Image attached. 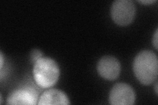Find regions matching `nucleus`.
Here are the masks:
<instances>
[{
  "label": "nucleus",
  "instance_id": "6e6552de",
  "mask_svg": "<svg viewBox=\"0 0 158 105\" xmlns=\"http://www.w3.org/2000/svg\"><path fill=\"white\" fill-rule=\"evenodd\" d=\"M30 56H31V59L32 62L34 64L39 59H40L43 57V53H42V51H40L39 49H34L32 50V51L31 52V55Z\"/></svg>",
  "mask_w": 158,
  "mask_h": 105
},
{
  "label": "nucleus",
  "instance_id": "1a4fd4ad",
  "mask_svg": "<svg viewBox=\"0 0 158 105\" xmlns=\"http://www.w3.org/2000/svg\"><path fill=\"white\" fill-rule=\"evenodd\" d=\"M157 29H156V32L154 34V37H153V39H152V43L153 45H154V46L155 47L156 49H157V43H158V41H157Z\"/></svg>",
  "mask_w": 158,
  "mask_h": 105
},
{
  "label": "nucleus",
  "instance_id": "9b49d317",
  "mask_svg": "<svg viewBox=\"0 0 158 105\" xmlns=\"http://www.w3.org/2000/svg\"><path fill=\"white\" fill-rule=\"evenodd\" d=\"M4 64V59L2 52H0V67H1V69L3 68V66Z\"/></svg>",
  "mask_w": 158,
  "mask_h": 105
},
{
  "label": "nucleus",
  "instance_id": "f03ea898",
  "mask_svg": "<svg viewBox=\"0 0 158 105\" xmlns=\"http://www.w3.org/2000/svg\"><path fill=\"white\" fill-rule=\"evenodd\" d=\"M59 74L58 64L51 58L42 57L34 64V79L38 86L42 88L53 86L58 80Z\"/></svg>",
  "mask_w": 158,
  "mask_h": 105
},
{
  "label": "nucleus",
  "instance_id": "f257e3e1",
  "mask_svg": "<svg viewBox=\"0 0 158 105\" xmlns=\"http://www.w3.org/2000/svg\"><path fill=\"white\" fill-rule=\"evenodd\" d=\"M133 71L142 84L149 86L157 79L158 60L152 51L144 50L138 53L133 61Z\"/></svg>",
  "mask_w": 158,
  "mask_h": 105
},
{
  "label": "nucleus",
  "instance_id": "0eeeda50",
  "mask_svg": "<svg viewBox=\"0 0 158 105\" xmlns=\"http://www.w3.org/2000/svg\"><path fill=\"white\" fill-rule=\"evenodd\" d=\"M70 104V101L67 95L56 89H48L44 91L38 100L39 105H53V104Z\"/></svg>",
  "mask_w": 158,
  "mask_h": 105
},
{
  "label": "nucleus",
  "instance_id": "f8f14e48",
  "mask_svg": "<svg viewBox=\"0 0 158 105\" xmlns=\"http://www.w3.org/2000/svg\"><path fill=\"white\" fill-rule=\"evenodd\" d=\"M155 91H156V93L157 94V83H156V86H155Z\"/></svg>",
  "mask_w": 158,
  "mask_h": 105
},
{
  "label": "nucleus",
  "instance_id": "423d86ee",
  "mask_svg": "<svg viewBox=\"0 0 158 105\" xmlns=\"http://www.w3.org/2000/svg\"><path fill=\"white\" fill-rule=\"evenodd\" d=\"M38 93L31 87H24L15 90L9 95L7 104H38Z\"/></svg>",
  "mask_w": 158,
  "mask_h": 105
},
{
  "label": "nucleus",
  "instance_id": "20e7f679",
  "mask_svg": "<svg viewBox=\"0 0 158 105\" xmlns=\"http://www.w3.org/2000/svg\"><path fill=\"white\" fill-rule=\"evenodd\" d=\"M135 101V93L132 87L125 83H118L111 90L109 102L113 105H131Z\"/></svg>",
  "mask_w": 158,
  "mask_h": 105
},
{
  "label": "nucleus",
  "instance_id": "39448f33",
  "mask_svg": "<svg viewBox=\"0 0 158 105\" xmlns=\"http://www.w3.org/2000/svg\"><path fill=\"white\" fill-rule=\"evenodd\" d=\"M97 71L103 78L107 80H115L120 74L121 64L115 57L104 56L99 60Z\"/></svg>",
  "mask_w": 158,
  "mask_h": 105
},
{
  "label": "nucleus",
  "instance_id": "7ed1b4c3",
  "mask_svg": "<svg viewBox=\"0 0 158 105\" xmlns=\"http://www.w3.org/2000/svg\"><path fill=\"white\" fill-rule=\"evenodd\" d=\"M135 3L131 0H116L112 3L111 15L113 21L120 26L131 23L135 17Z\"/></svg>",
  "mask_w": 158,
  "mask_h": 105
},
{
  "label": "nucleus",
  "instance_id": "9d476101",
  "mask_svg": "<svg viewBox=\"0 0 158 105\" xmlns=\"http://www.w3.org/2000/svg\"><path fill=\"white\" fill-rule=\"evenodd\" d=\"M138 2H140L141 3H144V4H148V3H154L156 2V0H139Z\"/></svg>",
  "mask_w": 158,
  "mask_h": 105
}]
</instances>
